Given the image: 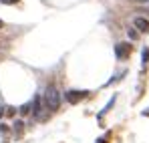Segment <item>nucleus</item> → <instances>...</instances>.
<instances>
[{
    "instance_id": "obj_1",
    "label": "nucleus",
    "mask_w": 149,
    "mask_h": 143,
    "mask_svg": "<svg viewBox=\"0 0 149 143\" xmlns=\"http://www.w3.org/2000/svg\"><path fill=\"white\" fill-rule=\"evenodd\" d=\"M45 105H47V109L50 111H56L58 107H61V101H63V97H61V91L56 89V87H47V91H45Z\"/></svg>"
},
{
    "instance_id": "obj_9",
    "label": "nucleus",
    "mask_w": 149,
    "mask_h": 143,
    "mask_svg": "<svg viewBox=\"0 0 149 143\" xmlns=\"http://www.w3.org/2000/svg\"><path fill=\"white\" fill-rule=\"evenodd\" d=\"M141 59H143V67H147L149 65V47H145L141 50Z\"/></svg>"
},
{
    "instance_id": "obj_6",
    "label": "nucleus",
    "mask_w": 149,
    "mask_h": 143,
    "mask_svg": "<svg viewBox=\"0 0 149 143\" xmlns=\"http://www.w3.org/2000/svg\"><path fill=\"white\" fill-rule=\"evenodd\" d=\"M115 101H117V95H113L111 99H109V103L105 105V109H103V111L99 113V119H103V117H105V115H107V113H109V111L113 109V105H115Z\"/></svg>"
},
{
    "instance_id": "obj_5",
    "label": "nucleus",
    "mask_w": 149,
    "mask_h": 143,
    "mask_svg": "<svg viewBox=\"0 0 149 143\" xmlns=\"http://www.w3.org/2000/svg\"><path fill=\"white\" fill-rule=\"evenodd\" d=\"M133 24H135V28H137L139 32H145V34L149 32V20H147V18H143V16H137V18L133 20Z\"/></svg>"
},
{
    "instance_id": "obj_12",
    "label": "nucleus",
    "mask_w": 149,
    "mask_h": 143,
    "mask_svg": "<svg viewBox=\"0 0 149 143\" xmlns=\"http://www.w3.org/2000/svg\"><path fill=\"white\" fill-rule=\"evenodd\" d=\"M0 4H18V0H0Z\"/></svg>"
},
{
    "instance_id": "obj_14",
    "label": "nucleus",
    "mask_w": 149,
    "mask_h": 143,
    "mask_svg": "<svg viewBox=\"0 0 149 143\" xmlns=\"http://www.w3.org/2000/svg\"><path fill=\"white\" fill-rule=\"evenodd\" d=\"M2 115H4V111H2V109H0V119H2Z\"/></svg>"
},
{
    "instance_id": "obj_7",
    "label": "nucleus",
    "mask_w": 149,
    "mask_h": 143,
    "mask_svg": "<svg viewBox=\"0 0 149 143\" xmlns=\"http://www.w3.org/2000/svg\"><path fill=\"white\" fill-rule=\"evenodd\" d=\"M22 121H14V127H12V131H14V137H20L22 135Z\"/></svg>"
},
{
    "instance_id": "obj_2",
    "label": "nucleus",
    "mask_w": 149,
    "mask_h": 143,
    "mask_svg": "<svg viewBox=\"0 0 149 143\" xmlns=\"http://www.w3.org/2000/svg\"><path fill=\"white\" fill-rule=\"evenodd\" d=\"M49 109H47V105H45V101L40 99V97H34V103H32V117L36 121H45L47 119V113Z\"/></svg>"
},
{
    "instance_id": "obj_13",
    "label": "nucleus",
    "mask_w": 149,
    "mask_h": 143,
    "mask_svg": "<svg viewBox=\"0 0 149 143\" xmlns=\"http://www.w3.org/2000/svg\"><path fill=\"white\" fill-rule=\"evenodd\" d=\"M99 143H109V141H107V137H101V139H99Z\"/></svg>"
},
{
    "instance_id": "obj_15",
    "label": "nucleus",
    "mask_w": 149,
    "mask_h": 143,
    "mask_svg": "<svg viewBox=\"0 0 149 143\" xmlns=\"http://www.w3.org/2000/svg\"><path fill=\"white\" fill-rule=\"evenodd\" d=\"M2 26H4V22H2V20H0V28H2Z\"/></svg>"
},
{
    "instance_id": "obj_8",
    "label": "nucleus",
    "mask_w": 149,
    "mask_h": 143,
    "mask_svg": "<svg viewBox=\"0 0 149 143\" xmlns=\"http://www.w3.org/2000/svg\"><path fill=\"white\" fill-rule=\"evenodd\" d=\"M0 133H2V137H4V143L10 141V129H8L6 125H2V123H0Z\"/></svg>"
},
{
    "instance_id": "obj_11",
    "label": "nucleus",
    "mask_w": 149,
    "mask_h": 143,
    "mask_svg": "<svg viewBox=\"0 0 149 143\" xmlns=\"http://www.w3.org/2000/svg\"><path fill=\"white\" fill-rule=\"evenodd\" d=\"M30 107H32V103H26V105H22V107H20V113H22V115H26V113L30 111Z\"/></svg>"
},
{
    "instance_id": "obj_4",
    "label": "nucleus",
    "mask_w": 149,
    "mask_h": 143,
    "mask_svg": "<svg viewBox=\"0 0 149 143\" xmlns=\"http://www.w3.org/2000/svg\"><path fill=\"white\" fill-rule=\"evenodd\" d=\"M85 97H87V91H69V93H65L67 103H71V105L81 103V99H85Z\"/></svg>"
},
{
    "instance_id": "obj_3",
    "label": "nucleus",
    "mask_w": 149,
    "mask_h": 143,
    "mask_svg": "<svg viewBox=\"0 0 149 143\" xmlns=\"http://www.w3.org/2000/svg\"><path fill=\"white\" fill-rule=\"evenodd\" d=\"M131 50H133V47H131L129 43H119V45H115V57H117V61L129 59Z\"/></svg>"
},
{
    "instance_id": "obj_10",
    "label": "nucleus",
    "mask_w": 149,
    "mask_h": 143,
    "mask_svg": "<svg viewBox=\"0 0 149 143\" xmlns=\"http://www.w3.org/2000/svg\"><path fill=\"white\" fill-rule=\"evenodd\" d=\"M127 34H129L131 40H137V38H139V32H137L135 28H127Z\"/></svg>"
}]
</instances>
